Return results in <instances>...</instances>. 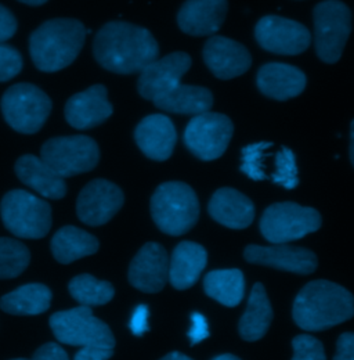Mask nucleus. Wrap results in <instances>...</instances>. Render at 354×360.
I'll use <instances>...</instances> for the list:
<instances>
[{"label":"nucleus","mask_w":354,"mask_h":360,"mask_svg":"<svg viewBox=\"0 0 354 360\" xmlns=\"http://www.w3.org/2000/svg\"><path fill=\"white\" fill-rule=\"evenodd\" d=\"M96 61L114 74H140L159 56L152 34L126 21H110L96 34L93 42Z\"/></svg>","instance_id":"1"},{"label":"nucleus","mask_w":354,"mask_h":360,"mask_svg":"<svg viewBox=\"0 0 354 360\" xmlns=\"http://www.w3.org/2000/svg\"><path fill=\"white\" fill-rule=\"evenodd\" d=\"M353 316V295L342 285L327 280L305 285L294 302V320L308 331L331 328Z\"/></svg>","instance_id":"2"},{"label":"nucleus","mask_w":354,"mask_h":360,"mask_svg":"<svg viewBox=\"0 0 354 360\" xmlns=\"http://www.w3.org/2000/svg\"><path fill=\"white\" fill-rule=\"evenodd\" d=\"M86 39L85 25L72 18H55L44 22L29 39L35 67L44 72H57L71 65Z\"/></svg>","instance_id":"3"},{"label":"nucleus","mask_w":354,"mask_h":360,"mask_svg":"<svg viewBox=\"0 0 354 360\" xmlns=\"http://www.w3.org/2000/svg\"><path fill=\"white\" fill-rule=\"evenodd\" d=\"M151 215L161 231L171 236L185 234L198 222V197L183 181L162 183L152 194Z\"/></svg>","instance_id":"4"},{"label":"nucleus","mask_w":354,"mask_h":360,"mask_svg":"<svg viewBox=\"0 0 354 360\" xmlns=\"http://www.w3.org/2000/svg\"><path fill=\"white\" fill-rule=\"evenodd\" d=\"M313 18L318 58L327 64L338 63L352 32L349 7L341 0H324L314 7Z\"/></svg>","instance_id":"5"},{"label":"nucleus","mask_w":354,"mask_h":360,"mask_svg":"<svg viewBox=\"0 0 354 360\" xmlns=\"http://www.w3.org/2000/svg\"><path fill=\"white\" fill-rule=\"evenodd\" d=\"M0 215L6 229L20 238H42L51 227L50 205L25 190L8 191L1 200Z\"/></svg>","instance_id":"6"},{"label":"nucleus","mask_w":354,"mask_h":360,"mask_svg":"<svg viewBox=\"0 0 354 360\" xmlns=\"http://www.w3.org/2000/svg\"><path fill=\"white\" fill-rule=\"evenodd\" d=\"M0 107L6 122L15 132L34 135L44 128L51 111V100L35 85L17 84L4 91Z\"/></svg>","instance_id":"7"},{"label":"nucleus","mask_w":354,"mask_h":360,"mask_svg":"<svg viewBox=\"0 0 354 360\" xmlns=\"http://www.w3.org/2000/svg\"><path fill=\"white\" fill-rule=\"evenodd\" d=\"M48 324L54 337L72 347H115V338L110 327L93 315L88 307H78L51 315Z\"/></svg>","instance_id":"8"},{"label":"nucleus","mask_w":354,"mask_h":360,"mask_svg":"<svg viewBox=\"0 0 354 360\" xmlns=\"http://www.w3.org/2000/svg\"><path fill=\"white\" fill-rule=\"evenodd\" d=\"M41 158L65 179L93 171L100 161V148L88 136H60L44 143Z\"/></svg>","instance_id":"9"},{"label":"nucleus","mask_w":354,"mask_h":360,"mask_svg":"<svg viewBox=\"0 0 354 360\" xmlns=\"http://www.w3.org/2000/svg\"><path fill=\"white\" fill-rule=\"evenodd\" d=\"M321 227V215L310 207L295 202L270 205L261 219V231L273 244H287L303 238Z\"/></svg>","instance_id":"10"},{"label":"nucleus","mask_w":354,"mask_h":360,"mask_svg":"<svg viewBox=\"0 0 354 360\" xmlns=\"http://www.w3.org/2000/svg\"><path fill=\"white\" fill-rule=\"evenodd\" d=\"M234 134L232 121L219 112L192 117L184 131V144L201 161H214L225 153Z\"/></svg>","instance_id":"11"},{"label":"nucleus","mask_w":354,"mask_h":360,"mask_svg":"<svg viewBox=\"0 0 354 360\" xmlns=\"http://www.w3.org/2000/svg\"><path fill=\"white\" fill-rule=\"evenodd\" d=\"M255 38L266 51L281 56L302 54L311 44V34L303 24L278 15L261 18L255 27Z\"/></svg>","instance_id":"12"},{"label":"nucleus","mask_w":354,"mask_h":360,"mask_svg":"<svg viewBox=\"0 0 354 360\" xmlns=\"http://www.w3.org/2000/svg\"><path fill=\"white\" fill-rule=\"evenodd\" d=\"M124 201V193L117 184L105 179L91 180L78 197L77 214L85 225H105L118 214Z\"/></svg>","instance_id":"13"},{"label":"nucleus","mask_w":354,"mask_h":360,"mask_svg":"<svg viewBox=\"0 0 354 360\" xmlns=\"http://www.w3.org/2000/svg\"><path fill=\"white\" fill-rule=\"evenodd\" d=\"M192 60L184 51H175L157 58L147 65L138 77L137 90L145 100H154L181 84V78L191 68Z\"/></svg>","instance_id":"14"},{"label":"nucleus","mask_w":354,"mask_h":360,"mask_svg":"<svg viewBox=\"0 0 354 360\" xmlns=\"http://www.w3.org/2000/svg\"><path fill=\"white\" fill-rule=\"evenodd\" d=\"M204 61L219 79L228 81L244 75L252 65L249 50L230 38L212 37L204 46Z\"/></svg>","instance_id":"15"},{"label":"nucleus","mask_w":354,"mask_h":360,"mask_svg":"<svg viewBox=\"0 0 354 360\" xmlns=\"http://www.w3.org/2000/svg\"><path fill=\"white\" fill-rule=\"evenodd\" d=\"M169 278V258L157 243L145 244L134 257L129 268V281L143 292L161 291Z\"/></svg>","instance_id":"16"},{"label":"nucleus","mask_w":354,"mask_h":360,"mask_svg":"<svg viewBox=\"0 0 354 360\" xmlns=\"http://www.w3.org/2000/svg\"><path fill=\"white\" fill-rule=\"evenodd\" d=\"M244 257L251 264L298 274H310L317 269V257L311 251L288 244H274L271 247L248 245Z\"/></svg>","instance_id":"17"},{"label":"nucleus","mask_w":354,"mask_h":360,"mask_svg":"<svg viewBox=\"0 0 354 360\" xmlns=\"http://www.w3.org/2000/svg\"><path fill=\"white\" fill-rule=\"evenodd\" d=\"M107 94V89L103 85H94L74 94L65 104L67 122L78 131H86L101 125L114 111Z\"/></svg>","instance_id":"18"},{"label":"nucleus","mask_w":354,"mask_h":360,"mask_svg":"<svg viewBox=\"0 0 354 360\" xmlns=\"http://www.w3.org/2000/svg\"><path fill=\"white\" fill-rule=\"evenodd\" d=\"M227 11V0H187L177 13V24L190 37H211L221 30Z\"/></svg>","instance_id":"19"},{"label":"nucleus","mask_w":354,"mask_h":360,"mask_svg":"<svg viewBox=\"0 0 354 360\" xmlns=\"http://www.w3.org/2000/svg\"><path fill=\"white\" fill-rule=\"evenodd\" d=\"M134 139L145 157L154 161H166L176 146V128L169 117L152 114L138 122Z\"/></svg>","instance_id":"20"},{"label":"nucleus","mask_w":354,"mask_h":360,"mask_svg":"<svg viewBox=\"0 0 354 360\" xmlns=\"http://www.w3.org/2000/svg\"><path fill=\"white\" fill-rule=\"evenodd\" d=\"M306 84V74L301 68L284 63H267L259 68L256 77L259 91L278 101L298 97L303 93Z\"/></svg>","instance_id":"21"},{"label":"nucleus","mask_w":354,"mask_h":360,"mask_svg":"<svg viewBox=\"0 0 354 360\" xmlns=\"http://www.w3.org/2000/svg\"><path fill=\"white\" fill-rule=\"evenodd\" d=\"M208 210L218 224L230 229H247L255 219L254 202L231 187L219 188L212 195Z\"/></svg>","instance_id":"22"},{"label":"nucleus","mask_w":354,"mask_h":360,"mask_svg":"<svg viewBox=\"0 0 354 360\" xmlns=\"http://www.w3.org/2000/svg\"><path fill=\"white\" fill-rule=\"evenodd\" d=\"M15 174L18 179L37 193L50 200H61L67 194V183L41 157L27 154L17 160Z\"/></svg>","instance_id":"23"},{"label":"nucleus","mask_w":354,"mask_h":360,"mask_svg":"<svg viewBox=\"0 0 354 360\" xmlns=\"http://www.w3.org/2000/svg\"><path fill=\"white\" fill-rule=\"evenodd\" d=\"M208 262L206 250L191 241H183L177 245L169 261V280L176 290L192 287Z\"/></svg>","instance_id":"24"},{"label":"nucleus","mask_w":354,"mask_h":360,"mask_svg":"<svg viewBox=\"0 0 354 360\" xmlns=\"http://www.w3.org/2000/svg\"><path fill=\"white\" fill-rule=\"evenodd\" d=\"M158 110L181 114V115H199L208 112L214 105V94L208 88L192 85H177L175 89L152 100Z\"/></svg>","instance_id":"25"},{"label":"nucleus","mask_w":354,"mask_h":360,"mask_svg":"<svg viewBox=\"0 0 354 360\" xmlns=\"http://www.w3.org/2000/svg\"><path fill=\"white\" fill-rule=\"evenodd\" d=\"M98 251V241L93 234L75 226L61 227L51 238V252L55 261L68 265Z\"/></svg>","instance_id":"26"},{"label":"nucleus","mask_w":354,"mask_h":360,"mask_svg":"<svg viewBox=\"0 0 354 360\" xmlns=\"http://www.w3.org/2000/svg\"><path fill=\"white\" fill-rule=\"evenodd\" d=\"M273 320V309L265 287L256 283L252 288L245 314L240 320V334L245 341L254 342L263 338Z\"/></svg>","instance_id":"27"},{"label":"nucleus","mask_w":354,"mask_h":360,"mask_svg":"<svg viewBox=\"0 0 354 360\" xmlns=\"http://www.w3.org/2000/svg\"><path fill=\"white\" fill-rule=\"evenodd\" d=\"M51 291L38 283L25 284L1 297L0 308L8 315H41L50 308Z\"/></svg>","instance_id":"28"},{"label":"nucleus","mask_w":354,"mask_h":360,"mask_svg":"<svg viewBox=\"0 0 354 360\" xmlns=\"http://www.w3.org/2000/svg\"><path fill=\"white\" fill-rule=\"evenodd\" d=\"M204 288L211 298L221 305L234 308L244 298L245 278L241 270H214L205 276Z\"/></svg>","instance_id":"29"},{"label":"nucleus","mask_w":354,"mask_h":360,"mask_svg":"<svg viewBox=\"0 0 354 360\" xmlns=\"http://www.w3.org/2000/svg\"><path fill=\"white\" fill-rule=\"evenodd\" d=\"M70 294L82 307H101L108 304L115 294L111 283L101 281L91 274H79L68 284Z\"/></svg>","instance_id":"30"},{"label":"nucleus","mask_w":354,"mask_h":360,"mask_svg":"<svg viewBox=\"0 0 354 360\" xmlns=\"http://www.w3.org/2000/svg\"><path fill=\"white\" fill-rule=\"evenodd\" d=\"M31 254L18 240L0 237V280L18 277L28 268Z\"/></svg>","instance_id":"31"},{"label":"nucleus","mask_w":354,"mask_h":360,"mask_svg":"<svg viewBox=\"0 0 354 360\" xmlns=\"http://www.w3.org/2000/svg\"><path fill=\"white\" fill-rule=\"evenodd\" d=\"M275 184L292 190L299 184L296 158L291 148L282 147L275 157V172L271 176Z\"/></svg>","instance_id":"32"},{"label":"nucleus","mask_w":354,"mask_h":360,"mask_svg":"<svg viewBox=\"0 0 354 360\" xmlns=\"http://www.w3.org/2000/svg\"><path fill=\"white\" fill-rule=\"evenodd\" d=\"M270 147H273V143L270 141H261L247 146L242 150L241 172L252 180H265L267 176L263 168V158L266 150Z\"/></svg>","instance_id":"33"},{"label":"nucleus","mask_w":354,"mask_h":360,"mask_svg":"<svg viewBox=\"0 0 354 360\" xmlns=\"http://www.w3.org/2000/svg\"><path fill=\"white\" fill-rule=\"evenodd\" d=\"M292 360H325L322 344L311 335H298L292 341Z\"/></svg>","instance_id":"34"},{"label":"nucleus","mask_w":354,"mask_h":360,"mask_svg":"<svg viewBox=\"0 0 354 360\" xmlns=\"http://www.w3.org/2000/svg\"><path fill=\"white\" fill-rule=\"evenodd\" d=\"M22 70V57L11 46L0 44V82L10 81Z\"/></svg>","instance_id":"35"},{"label":"nucleus","mask_w":354,"mask_h":360,"mask_svg":"<svg viewBox=\"0 0 354 360\" xmlns=\"http://www.w3.org/2000/svg\"><path fill=\"white\" fill-rule=\"evenodd\" d=\"M191 345H197L209 337L208 321L201 314H192L191 316V328L188 333Z\"/></svg>","instance_id":"36"},{"label":"nucleus","mask_w":354,"mask_h":360,"mask_svg":"<svg viewBox=\"0 0 354 360\" xmlns=\"http://www.w3.org/2000/svg\"><path fill=\"white\" fill-rule=\"evenodd\" d=\"M17 27L14 14L0 4V44L11 39L17 32Z\"/></svg>","instance_id":"37"},{"label":"nucleus","mask_w":354,"mask_h":360,"mask_svg":"<svg viewBox=\"0 0 354 360\" xmlns=\"http://www.w3.org/2000/svg\"><path fill=\"white\" fill-rule=\"evenodd\" d=\"M334 360H354V333H345L339 337Z\"/></svg>","instance_id":"38"},{"label":"nucleus","mask_w":354,"mask_h":360,"mask_svg":"<svg viewBox=\"0 0 354 360\" xmlns=\"http://www.w3.org/2000/svg\"><path fill=\"white\" fill-rule=\"evenodd\" d=\"M32 360H70L67 352L57 344L54 342H48L44 344V347H41Z\"/></svg>","instance_id":"39"},{"label":"nucleus","mask_w":354,"mask_h":360,"mask_svg":"<svg viewBox=\"0 0 354 360\" xmlns=\"http://www.w3.org/2000/svg\"><path fill=\"white\" fill-rule=\"evenodd\" d=\"M114 355L112 348L103 347H84L75 355V360H108Z\"/></svg>","instance_id":"40"},{"label":"nucleus","mask_w":354,"mask_h":360,"mask_svg":"<svg viewBox=\"0 0 354 360\" xmlns=\"http://www.w3.org/2000/svg\"><path fill=\"white\" fill-rule=\"evenodd\" d=\"M131 330L134 335H143L148 330V308L138 305L131 320Z\"/></svg>","instance_id":"41"},{"label":"nucleus","mask_w":354,"mask_h":360,"mask_svg":"<svg viewBox=\"0 0 354 360\" xmlns=\"http://www.w3.org/2000/svg\"><path fill=\"white\" fill-rule=\"evenodd\" d=\"M161 360H192L191 358H188V356H185V355H183V354H178V352H172V354H169V355H166L165 358H162Z\"/></svg>","instance_id":"42"},{"label":"nucleus","mask_w":354,"mask_h":360,"mask_svg":"<svg viewBox=\"0 0 354 360\" xmlns=\"http://www.w3.org/2000/svg\"><path fill=\"white\" fill-rule=\"evenodd\" d=\"M350 161L354 167V120L350 124Z\"/></svg>","instance_id":"43"},{"label":"nucleus","mask_w":354,"mask_h":360,"mask_svg":"<svg viewBox=\"0 0 354 360\" xmlns=\"http://www.w3.org/2000/svg\"><path fill=\"white\" fill-rule=\"evenodd\" d=\"M21 3H25L28 6H42L47 0H18Z\"/></svg>","instance_id":"44"},{"label":"nucleus","mask_w":354,"mask_h":360,"mask_svg":"<svg viewBox=\"0 0 354 360\" xmlns=\"http://www.w3.org/2000/svg\"><path fill=\"white\" fill-rule=\"evenodd\" d=\"M214 360H241L238 359V358H235L234 355H221V356H218V358H215Z\"/></svg>","instance_id":"45"},{"label":"nucleus","mask_w":354,"mask_h":360,"mask_svg":"<svg viewBox=\"0 0 354 360\" xmlns=\"http://www.w3.org/2000/svg\"><path fill=\"white\" fill-rule=\"evenodd\" d=\"M13 360H29V359H13Z\"/></svg>","instance_id":"46"}]
</instances>
